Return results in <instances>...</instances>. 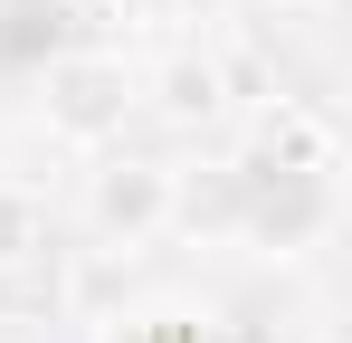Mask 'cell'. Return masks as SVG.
I'll use <instances>...</instances> for the list:
<instances>
[{
    "label": "cell",
    "instance_id": "7",
    "mask_svg": "<svg viewBox=\"0 0 352 343\" xmlns=\"http://www.w3.org/2000/svg\"><path fill=\"white\" fill-rule=\"evenodd\" d=\"M105 343H248V334L219 305H200V295H153V305H115Z\"/></svg>",
    "mask_w": 352,
    "mask_h": 343
},
{
    "label": "cell",
    "instance_id": "1",
    "mask_svg": "<svg viewBox=\"0 0 352 343\" xmlns=\"http://www.w3.org/2000/svg\"><path fill=\"white\" fill-rule=\"evenodd\" d=\"M133 114H143V67L124 48H58L38 67V124L67 153H115Z\"/></svg>",
    "mask_w": 352,
    "mask_h": 343
},
{
    "label": "cell",
    "instance_id": "11",
    "mask_svg": "<svg viewBox=\"0 0 352 343\" xmlns=\"http://www.w3.org/2000/svg\"><path fill=\"white\" fill-rule=\"evenodd\" d=\"M267 10H333V0H267Z\"/></svg>",
    "mask_w": 352,
    "mask_h": 343
},
{
    "label": "cell",
    "instance_id": "6",
    "mask_svg": "<svg viewBox=\"0 0 352 343\" xmlns=\"http://www.w3.org/2000/svg\"><path fill=\"white\" fill-rule=\"evenodd\" d=\"M238 220H248V172L219 153V163H172V220L162 238L181 248H238Z\"/></svg>",
    "mask_w": 352,
    "mask_h": 343
},
{
    "label": "cell",
    "instance_id": "9",
    "mask_svg": "<svg viewBox=\"0 0 352 343\" xmlns=\"http://www.w3.org/2000/svg\"><path fill=\"white\" fill-rule=\"evenodd\" d=\"M124 277H133V258H124V248H86V258H76V277H67V305L105 324V286H124Z\"/></svg>",
    "mask_w": 352,
    "mask_h": 343
},
{
    "label": "cell",
    "instance_id": "2",
    "mask_svg": "<svg viewBox=\"0 0 352 343\" xmlns=\"http://www.w3.org/2000/svg\"><path fill=\"white\" fill-rule=\"evenodd\" d=\"M333 238H343V181H324V172H257L248 181V220H238V248L248 258L305 267Z\"/></svg>",
    "mask_w": 352,
    "mask_h": 343
},
{
    "label": "cell",
    "instance_id": "4",
    "mask_svg": "<svg viewBox=\"0 0 352 343\" xmlns=\"http://www.w3.org/2000/svg\"><path fill=\"white\" fill-rule=\"evenodd\" d=\"M238 124V153L229 163L257 181V172H324V181H343V124L324 105H305V96H257Z\"/></svg>",
    "mask_w": 352,
    "mask_h": 343
},
{
    "label": "cell",
    "instance_id": "8",
    "mask_svg": "<svg viewBox=\"0 0 352 343\" xmlns=\"http://www.w3.org/2000/svg\"><path fill=\"white\" fill-rule=\"evenodd\" d=\"M48 258V200L29 181H0V277H29Z\"/></svg>",
    "mask_w": 352,
    "mask_h": 343
},
{
    "label": "cell",
    "instance_id": "5",
    "mask_svg": "<svg viewBox=\"0 0 352 343\" xmlns=\"http://www.w3.org/2000/svg\"><path fill=\"white\" fill-rule=\"evenodd\" d=\"M143 114L172 124V134H229V114H238L229 57L219 48H172L162 67H143Z\"/></svg>",
    "mask_w": 352,
    "mask_h": 343
},
{
    "label": "cell",
    "instance_id": "3",
    "mask_svg": "<svg viewBox=\"0 0 352 343\" xmlns=\"http://www.w3.org/2000/svg\"><path fill=\"white\" fill-rule=\"evenodd\" d=\"M162 220H172V163H153V153H96V172H86V238L143 258L162 238Z\"/></svg>",
    "mask_w": 352,
    "mask_h": 343
},
{
    "label": "cell",
    "instance_id": "10",
    "mask_svg": "<svg viewBox=\"0 0 352 343\" xmlns=\"http://www.w3.org/2000/svg\"><path fill=\"white\" fill-rule=\"evenodd\" d=\"M48 10H67V19H105V10H124V0H48Z\"/></svg>",
    "mask_w": 352,
    "mask_h": 343
}]
</instances>
